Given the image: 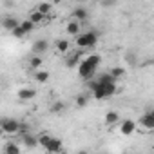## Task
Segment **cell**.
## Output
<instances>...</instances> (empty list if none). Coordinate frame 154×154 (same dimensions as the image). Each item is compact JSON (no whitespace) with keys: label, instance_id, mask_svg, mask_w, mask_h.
Returning <instances> with one entry per match:
<instances>
[{"label":"cell","instance_id":"1","mask_svg":"<svg viewBox=\"0 0 154 154\" xmlns=\"http://www.w3.org/2000/svg\"><path fill=\"white\" fill-rule=\"evenodd\" d=\"M100 60H102L100 54H91V56H87L85 60L80 62V65H78V74H80L82 80H91V78H93L96 67L100 65Z\"/></svg>","mask_w":154,"mask_h":154},{"label":"cell","instance_id":"2","mask_svg":"<svg viewBox=\"0 0 154 154\" xmlns=\"http://www.w3.org/2000/svg\"><path fill=\"white\" fill-rule=\"evenodd\" d=\"M96 42H98V35H96V33H93V31L80 33L78 36H76V45H78L80 49L93 47V45H96Z\"/></svg>","mask_w":154,"mask_h":154},{"label":"cell","instance_id":"3","mask_svg":"<svg viewBox=\"0 0 154 154\" xmlns=\"http://www.w3.org/2000/svg\"><path fill=\"white\" fill-rule=\"evenodd\" d=\"M0 129H2L6 134H15L20 129V122H17L13 118H6V120H2V123H0Z\"/></svg>","mask_w":154,"mask_h":154},{"label":"cell","instance_id":"4","mask_svg":"<svg viewBox=\"0 0 154 154\" xmlns=\"http://www.w3.org/2000/svg\"><path fill=\"white\" fill-rule=\"evenodd\" d=\"M62 147H63L62 140H60V138H53V136H51L49 143L45 145V150H47V152H51V154H58V152L62 150Z\"/></svg>","mask_w":154,"mask_h":154},{"label":"cell","instance_id":"5","mask_svg":"<svg viewBox=\"0 0 154 154\" xmlns=\"http://www.w3.org/2000/svg\"><path fill=\"white\" fill-rule=\"evenodd\" d=\"M136 131V122L134 120H125V122H122V125H120V132L123 134V136H131L132 132Z\"/></svg>","mask_w":154,"mask_h":154},{"label":"cell","instance_id":"6","mask_svg":"<svg viewBox=\"0 0 154 154\" xmlns=\"http://www.w3.org/2000/svg\"><path fill=\"white\" fill-rule=\"evenodd\" d=\"M47 49H49V44H47V40H44V38H40V40H36V42L33 44V53H35V56H42Z\"/></svg>","mask_w":154,"mask_h":154},{"label":"cell","instance_id":"7","mask_svg":"<svg viewBox=\"0 0 154 154\" xmlns=\"http://www.w3.org/2000/svg\"><path fill=\"white\" fill-rule=\"evenodd\" d=\"M140 125H143L145 129H154V112L152 111H147L140 118Z\"/></svg>","mask_w":154,"mask_h":154},{"label":"cell","instance_id":"8","mask_svg":"<svg viewBox=\"0 0 154 154\" xmlns=\"http://www.w3.org/2000/svg\"><path fill=\"white\" fill-rule=\"evenodd\" d=\"M0 26H2L4 29H8V31H15L20 26V22L17 18H13V17H6L4 20H0Z\"/></svg>","mask_w":154,"mask_h":154},{"label":"cell","instance_id":"9","mask_svg":"<svg viewBox=\"0 0 154 154\" xmlns=\"http://www.w3.org/2000/svg\"><path fill=\"white\" fill-rule=\"evenodd\" d=\"M71 17L76 20V22H80V20H85L87 17H89V11L85 9V8H82V6H78V8H74L72 9V13H71Z\"/></svg>","mask_w":154,"mask_h":154},{"label":"cell","instance_id":"10","mask_svg":"<svg viewBox=\"0 0 154 154\" xmlns=\"http://www.w3.org/2000/svg\"><path fill=\"white\" fill-rule=\"evenodd\" d=\"M22 143L27 149H35L38 145V140H36V136H33L31 132H27V134H22Z\"/></svg>","mask_w":154,"mask_h":154},{"label":"cell","instance_id":"11","mask_svg":"<svg viewBox=\"0 0 154 154\" xmlns=\"http://www.w3.org/2000/svg\"><path fill=\"white\" fill-rule=\"evenodd\" d=\"M35 96H36V91H35V89H27V87H24V89H20V91H18V98H20V100H24V102L33 100Z\"/></svg>","mask_w":154,"mask_h":154},{"label":"cell","instance_id":"12","mask_svg":"<svg viewBox=\"0 0 154 154\" xmlns=\"http://www.w3.org/2000/svg\"><path fill=\"white\" fill-rule=\"evenodd\" d=\"M80 29H82V24L76 22V20H71V22L67 24V33L72 35V36H78V35H80Z\"/></svg>","mask_w":154,"mask_h":154},{"label":"cell","instance_id":"13","mask_svg":"<svg viewBox=\"0 0 154 154\" xmlns=\"http://www.w3.org/2000/svg\"><path fill=\"white\" fill-rule=\"evenodd\" d=\"M109 76L116 82V80H120V78H123V76H125V69L123 67H112L109 71Z\"/></svg>","mask_w":154,"mask_h":154},{"label":"cell","instance_id":"14","mask_svg":"<svg viewBox=\"0 0 154 154\" xmlns=\"http://www.w3.org/2000/svg\"><path fill=\"white\" fill-rule=\"evenodd\" d=\"M118 120H120V114H118L116 111H109V112L105 114V125H114Z\"/></svg>","mask_w":154,"mask_h":154},{"label":"cell","instance_id":"15","mask_svg":"<svg viewBox=\"0 0 154 154\" xmlns=\"http://www.w3.org/2000/svg\"><path fill=\"white\" fill-rule=\"evenodd\" d=\"M51 9H53V6H51V4H47V2H40V4L36 6V9H35V11H38L40 15H44V17H45V15H49V13H51Z\"/></svg>","mask_w":154,"mask_h":154},{"label":"cell","instance_id":"16","mask_svg":"<svg viewBox=\"0 0 154 154\" xmlns=\"http://www.w3.org/2000/svg\"><path fill=\"white\" fill-rule=\"evenodd\" d=\"M35 80H36L38 84H45V82L49 80V72H47V71H36V72H35Z\"/></svg>","mask_w":154,"mask_h":154},{"label":"cell","instance_id":"17","mask_svg":"<svg viewBox=\"0 0 154 154\" xmlns=\"http://www.w3.org/2000/svg\"><path fill=\"white\" fill-rule=\"evenodd\" d=\"M54 47H56V51L58 53H67L69 51V42L67 40H56V44H54Z\"/></svg>","mask_w":154,"mask_h":154},{"label":"cell","instance_id":"18","mask_svg":"<svg viewBox=\"0 0 154 154\" xmlns=\"http://www.w3.org/2000/svg\"><path fill=\"white\" fill-rule=\"evenodd\" d=\"M80 56H82V51H76V53H74V54H72V56L65 62V65H67V67H74L76 63L80 62Z\"/></svg>","mask_w":154,"mask_h":154},{"label":"cell","instance_id":"19","mask_svg":"<svg viewBox=\"0 0 154 154\" xmlns=\"http://www.w3.org/2000/svg\"><path fill=\"white\" fill-rule=\"evenodd\" d=\"M20 29L24 31V35H29V33L35 29V24H33L31 20H24V22H20Z\"/></svg>","mask_w":154,"mask_h":154},{"label":"cell","instance_id":"20","mask_svg":"<svg viewBox=\"0 0 154 154\" xmlns=\"http://www.w3.org/2000/svg\"><path fill=\"white\" fill-rule=\"evenodd\" d=\"M6 154H20V149H18V145L17 143H8L6 145Z\"/></svg>","mask_w":154,"mask_h":154},{"label":"cell","instance_id":"21","mask_svg":"<svg viewBox=\"0 0 154 154\" xmlns=\"http://www.w3.org/2000/svg\"><path fill=\"white\" fill-rule=\"evenodd\" d=\"M42 62H44V60H42L40 56H33V58L29 60V65H31L33 69H36V71H40V65H42Z\"/></svg>","mask_w":154,"mask_h":154},{"label":"cell","instance_id":"22","mask_svg":"<svg viewBox=\"0 0 154 154\" xmlns=\"http://www.w3.org/2000/svg\"><path fill=\"white\" fill-rule=\"evenodd\" d=\"M29 20H31L33 24H40V22L44 20V15H40L38 11H33V13H31V17H29Z\"/></svg>","mask_w":154,"mask_h":154},{"label":"cell","instance_id":"23","mask_svg":"<svg viewBox=\"0 0 154 154\" xmlns=\"http://www.w3.org/2000/svg\"><path fill=\"white\" fill-rule=\"evenodd\" d=\"M36 140H38V145H42V147L45 149V145H47V143H49V140H51V134H40Z\"/></svg>","mask_w":154,"mask_h":154},{"label":"cell","instance_id":"24","mask_svg":"<svg viewBox=\"0 0 154 154\" xmlns=\"http://www.w3.org/2000/svg\"><path fill=\"white\" fill-rule=\"evenodd\" d=\"M62 111H63V103H62V102H53V105H51V112L58 114V112H62Z\"/></svg>","mask_w":154,"mask_h":154},{"label":"cell","instance_id":"25","mask_svg":"<svg viewBox=\"0 0 154 154\" xmlns=\"http://www.w3.org/2000/svg\"><path fill=\"white\" fill-rule=\"evenodd\" d=\"M76 105H78V107H85L87 105V96L85 94H78V96H76Z\"/></svg>","mask_w":154,"mask_h":154},{"label":"cell","instance_id":"26","mask_svg":"<svg viewBox=\"0 0 154 154\" xmlns=\"http://www.w3.org/2000/svg\"><path fill=\"white\" fill-rule=\"evenodd\" d=\"M11 33H13V35H15L17 38H24V36H26V35H24V31L20 29V26H18V27H17L15 31H11Z\"/></svg>","mask_w":154,"mask_h":154},{"label":"cell","instance_id":"27","mask_svg":"<svg viewBox=\"0 0 154 154\" xmlns=\"http://www.w3.org/2000/svg\"><path fill=\"white\" fill-rule=\"evenodd\" d=\"M18 132H22V134H27V132H29V123H20V129H18Z\"/></svg>","mask_w":154,"mask_h":154}]
</instances>
